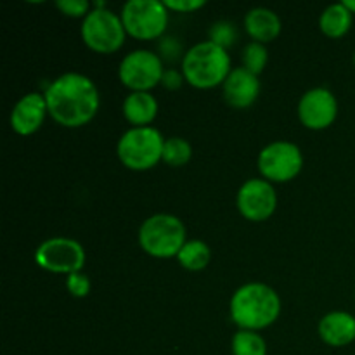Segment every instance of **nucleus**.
I'll use <instances>...</instances> for the list:
<instances>
[{
	"label": "nucleus",
	"instance_id": "nucleus-16",
	"mask_svg": "<svg viewBox=\"0 0 355 355\" xmlns=\"http://www.w3.org/2000/svg\"><path fill=\"white\" fill-rule=\"evenodd\" d=\"M245 28L250 37L259 44H267L281 33V19L276 12L266 7L252 9L245 17Z\"/></svg>",
	"mask_w": 355,
	"mask_h": 355
},
{
	"label": "nucleus",
	"instance_id": "nucleus-25",
	"mask_svg": "<svg viewBox=\"0 0 355 355\" xmlns=\"http://www.w3.org/2000/svg\"><path fill=\"white\" fill-rule=\"evenodd\" d=\"M55 7L62 14L71 17H87V14H89V2L87 0H58Z\"/></svg>",
	"mask_w": 355,
	"mask_h": 355
},
{
	"label": "nucleus",
	"instance_id": "nucleus-8",
	"mask_svg": "<svg viewBox=\"0 0 355 355\" xmlns=\"http://www.w3.org/2000/svg\"><path fill=\"white\" fill-rule=\"evenodd\" d=\"M38 267L58 274L80 272L85 263V250L78 241L69 238H52L42 243L35 253Z\"/></svg>",
	"mask_w": 355,
	"mask_h": 355
},
{
	"label": "nucleus",
	"instance_id": "nucleus-3",
	"mask_svg": "<svg viewBox=\"0 0 355 355\" xmlns=\"http://www.w3.org/2000/svg\"><path fill=\"white\" fill-rule=\"evenodd\" d=\"M227 51L211 42H201L187 51L182 59V75L196 89H214L224 83L231 73Z\"/></svg>",
	"mask_w": 355,
	"mask_h": 355
},
{
	"label": "nucleus",
	"instance_id": "nucleus-15",
	"mask_svg": "<svg viewBox=\"0 0 355 355\" xmlns=\"http://www.w3.org/2000/svg\"><path fill=\"white\" fill-rule=\"evenodd\" d=\"M319 336L329 347H347L355 340V318L349 312H329L319 322Z\"/></svg>",
	"mask_w": 355,
	"mask_h": 355
},
{
	"label": "nucleus",
	"instance_id": "nucleus-1",
	"mask_svg": "<svg viewBox=\"0 0 355 355\" xmlns=\"http://www.w3.org/2000/svg\"><path fill=\"white\" fill-rule=\"evenodd\" d=\"M49 114L59 125L76 128L87 125L99 110V92L94 82L80 73H64L45 90Z\"/></svg>",
	"mask_w": 355,
	"mask_h": 355
},
{
	"label": "nucleus",
	"instance_id": "nucleus-10",
	"mask_svg": "<svg viewBox=\"0 0 355 355\" xmlns=\"http://www.w3.org/2000/svg\"><path fill=\"white\" fill-rule=\"evenodd\" d=\"M304 156L298 146L291 142H272L259 155V170L263 179L272 182H288L300 173Z\"/></svg>",
	"mask_w": 355,
	"mask_h": 355
},
{
	"label": "nucleus",
	"instance_id": "nucleus-27",
	"mask_svg": "<svg viewBox=\"0 0 355 355\" xmlns=\"http://www.w3.org/2000/svg\"><path fill=\"white\" fill-rule=\"evenodd\" d=\"M182 80H184V75H180L179 71H175V69H166V71L163 73L162 83L166 87V89L177 90L180 89V85H182Z\"/></svg>",
	"mask_w": 355,
	"mask_h": 355
},
{
	"label": "nucleus",
	"instance_id": "nucleus-26",
	"mask_svg": "<svg viewBox=\"0 0 355 355\" xmlns=\"http://www.w3.org/2000/svg\"><path fill=\"white\" fill-rule=\"evenodd\" d=\"M166 9L177 10V12H194L205 6L203 0H165Z\"/></svg>",
	"mask_w": 355,
	"mask_h": 355
},
{
	"label": "nucleus",
	"instance_id": "nucleus-18",
	"mask_svg": "<svg viewBox=\"0 0 355 355\" xmlns=\"http://www.w3.org/2000/svg\"><path fill=\"white\" fill-rule=\"evenodd\" d=\"M352 26V12L342 3L326 7L319 17V28L329 38H340Z\"/></svg>",
	"mask_w": 355,
	"mask_h": 355
},
{
	"label": "nucleus",
	"instance_id": "nucleus-17",
	"mask_svg": "<svg viewBox=\"0 0 355 355\" xmlns=\"http://www.w3.org/2000/svg\"><path fill=\"white\" fill-rule=\"evenodd\" d=\"M123 114L135 127H148L158 114V103L149 92H132L123 103Z\"/></svg>",
	"mask_w": 355,
	"mask_h": 355
},
{
	"label": "nucleus",
	"instance_id": "nucleus-23",
	"mask_svg": "<svg viewBox=\"0 0 355 355\" xmlns=\"http://www.w3.org/2000/svg\"><path fill=\"white\" fill-rule=\"evenodd\" d=\"M236 37H238V33H236L234 24L229 23V21H218L210 28V42L225 49V51H227V47H231Z\"/></svg>",
	"mask_w": 355,
	"mask_h": 355
},
{
	"label": "nucleus",
	"instance_id": "nucleus-29",
	"mask_svg": "<svg viewBox=\"0 0 355 355\" xmlns=\"http://www.w3.org/2000/svg\"><path fill=\"white\" fill-rule=\"evenodd\" d=\"M354 64H355V54H354Z\"/></svg>",
	"mask_w": 355,
	"mask_h": 355
},
{
	"label": "nucleus",
	"instance_id": "nucleus-6",
	"mask_svg": "<svg viewBox=\"0 0 355 355\" xmlns=\"http://www.w3.org/2000/svg\"><path fill=\"white\" fill-rule=\"evenodd\" d=\"M125 31L139 40L162 37L168 23V9L158 0H130L121 9Z\"/></svg>",
	"mask_w": 355,
	"mask_h": 355
},
{
	"label": "nucleus",
	"instance_id": "nucleus-28",
	"mask_svg": "<svg viewBox=\"0 0 355 355\" xmlns=\"http://www.w3.org/2000/svg\"><path fill=\"white\" fill-rule=\"evenodd\" d=\"M343 6H345L350 12L355 14V0H343Z\"/></svg>",
	"mask_w": 355,
	"mask_h": 355
},
{
	"label": "nucleus",
	"instance_id": "nucleus-7",
	"mask_svg": "<svg viewBox=\"0 0 355 355\" xmlns=\"http://www.w3.org/2000/svg\"><path fill=\"white\" fill-rule=\"evenodd\" d=\"M125 26L121 16L113 10L94 9L82 24V38L89 49L99 54L116 52L125 42Z\"/></svg>",
	"mask_w": 355,
	"mask_h": 355
},
{
	"label": "nucleus",
	"instance_id": "nucleus-5",
	"mask_svg": "<svg viewBox=\"0 0 355 355\" xmlns=\"http://www.w3.org/2000/svg\"><path fill=\"white\" fill-rule=\"evenodd\" d=\"M165 139L153 127H135L118 141V158L127 168L142 172L158 165L163 159Z\"/></svg>",
	"mask_w": 355,
	"mask_h": 355
},
{
	"label": "nucleus",
	"instance_id": "nucleus-19",
	"mask_svg": "<svg viewBox=\"0 0 355 355\" xmlns=\"http://www.w3.org/2000/svg\"><path fill=\"white\" fill-rule=\"evenodd\" d=\"M180 266L187 270H201L208 266L210 262V248L207 243L194 239V241H187L182 246V250L177 255Z\"/></svg>",
	"mask_w": 355,
	"mask_h": 355
},
{
	"label": "nucleus",
	"instance_id": "nucleus-22",
	"mask_svg": "<svg viewBox=\"0 0 355 355\" xmlns=\"http://www.w3.org/2000/svg\"><path fill=\"white\" fill-rule=\"evenodd\" d=\"M267 58L269 55H267V49L263 47V44L252 42L243 51V68L259 76L263 71V68H266Z\"/></svg>",
	"mask_w": 355,
	"mask_h": 355
},
{
	"label": "nucleus",
	"instance_id": "nucleus-21",
	"mask_svg": "<svg viewBox=\"0 0 355 355\" xmlns=\"http://www.w3.org/2000/svg\"><path fill=\"white\" fill-rule=\"evenodd\" d=\"M191 156H193V148L186 139L180 137H170L165 141V148H163V162L168 166H184L189 163Z\"/></svg>",
	"mask_w": 355,
	"mask_h": 355
},
{
	"label": "nucleus",
	"instance_id": "nucleus-4",
	"mask_svg": "<svg viewBox=\"0 0 355 355\" xmlns=\"http://www.w3.org/2000/svg\"><path fill=\"white\" fill-rule=\"evenodd\" d=\"M139 243L148 255L156 259L177 257L186 245V227L175 215L156 214L142 222Z\"/></svg>",
	"mask_w": 355,
	"mask_h": 355
},
{
	"label": "nucleus",
	"instance_id": "nucleus-13",
	"mask_svg": "<svg viewBox=\"0 0 355 355\" xmlns=\"http://www.w3.org/2000/svg\"><path fill=\"white\" fill-rule=\"evenodd\" d=\"M49 113L45 96L38 92L26 94L17 101L10 113V127L19 135H31L42 127L45 114Z\"/></svg>",
	"mask_w": 355,
	"mask_h": 355
},
{
	"label": "nucleus",
	"instance_id": "nucleus-12",
	"mask_svg": "<svg viewBox=\"0 0 355 355\" xmlns=\"http://www.w3.org/2000/svg\"><path fill=\"white\" fill-rule=\"evenodd\" d=\"M338 114L336 97L328 89H312L298 103V118L311 130H322L333 125Z\"/></svg>",
	"mask_w": 355,
	"mask_h": 355
},
{
	"label": "nucleus",
	"instance_id": "nucleus-2",
	"mask_svg": "<svg viewBox=\"0 0 355 355\" xmlns=\"http://www.w3.org/2000/svg\"><path fill=\"white\" fill-rule=\"evenodd\" d=\"M281 312L276 291L262 283H250L239 288L231 300V319L248 331H259L272 324Z\"/></svg>",
	"mask_w": 355,
	"mask_h": 355
},
{
	"label": "nucleus",
	"instance_id": "nucleus-9",
	"mask_svg": "<svg viewBox=\"0 0 355 355\" xmlns=\"http://www.w3.org/2000/svg\"><path fill=\"white\" fill-rule=\"evenodd\" d=\"M163 73L165 69H163L162 59L144 49L125 55L118 69L121 83L134 92H148L149 89H155L162 82Z\"/></svg>",
	"mask_w": 355,
	"mask_h": 355
},
{
	"label": "nucleus",
	"instance_id": "nucleus-14",
	"mask_svg": "<svg viewBox=\"0 0 355 355\" xmlns=\"http://www.w3.org/2000/svg\"><path fill=\"white\" fill-rule=\"evenodd\" d=\"M260 94L259 76L245 68H236L224 82V97L229 106L245 110L252 106Z\"/></svg>",
	"mask_w": 355,
	"mask_h": 355
},
{
	"label": "nucleus",
	"instance_id": "nucleus-20",
	"mask_svg": "<svg viewBox=\"0 0 355 355\" xmlns=\"http://www.w3.org/2000/svg\"><path fill=\"white\" fill-rule=\"evenodd\" d=\"M232 355H267L266 340L257 331L239 329L232 336Z\"/></svg>",
	"mask_w": 355,
	"mask_h": 355
},
{
	"label": "nucleus",
	"instance_id": "nucleus-11",
	"mask_svg": "<svg viewBox=\"0 0 355 355\" xmlns=\"http://www.w3.org/2000/svg\"><path fill=\"white\" fill-rule=\"evenodd\" d=\"M277 196L272 184L263 179H250L238 193V208L250 222H263L274 214Z\"/></svg>",
	"mask_w": 355,
	"mask_h": 355
},
{
	"label": "nucleus",
	"instance_id": "nucleus-24",
	"mask_svg": "<svg viewBox=\"0 0 355 355\" xmlns=\"http://www.w3.org/2000/svg\"><path fill=\"white\" fill-rule=\"evenodd\" d=\"M66 288H68V291L73 297L83 298L90 293V281L82 272L69 274L68 279H66Z\"/></svg>",
	"mask_w": 355,
	"mask_h": 355
}]
</instances>
